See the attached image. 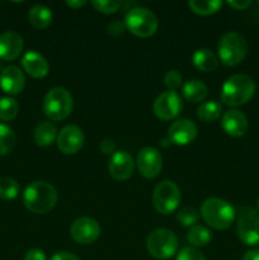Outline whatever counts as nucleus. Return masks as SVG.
I'll return each instance as SVG.
<instances>
[{"label": "nucleus", "instance_id": "18", "mask_svg": "<svg viewBox=\"0 0 259 260\" xmlns=\"http://www.w3.org/2000/svg\"><path fill=\"white\" fill-rule=\"evenodd\" d=\"M23 38L17 32L8 30L0 35V58L4 61L15 60L22 53Z\"/></svg>", "mask_w": 259, "mask_h": 260}, {"label": "nucleus", "instance_id": "39", "mask_svg": "<svg viewBox=\"0 0 259 260\" xmlns=\"http://www.w3.org/2000/svg\"><path fill=\"white\" fill-rule=\"evenodd\" d=\"M243 260H259V250L258 249H253L244 254Z\"/></svg>", "mask_w": 259, "mask_h": 260}, {"label": "nucleus", "instance_id": "40", "mask_svg": "<svg viewBox=\"0 0 259 260\" xmlns=\"http://www.w3.org/2000/svg\"><path fill=\"white\" fill-rule=\"evenodd\" d=\"M85 4H86L85 0H68V2H66V5L73 8V9H79V8L84 7Z\"/></svg>", "mask_w": 259, "mask_h": 260}, {"label": "nucleus", "instance_id": "42", "mask_svg": "<svg viewBox=\"0 0 259 260\" xmlns=\"http://www.w3.org/2000/svg\"><path fill=\"white\" fill-rule=\"evenodd\" d=\"M256 211L259 212V200H258V202H256Z\"/></svg>", "mask_w": 259, "mask_h": 260}, {"label": "nucleus", "instance_id": "41", "mask_svg": "<svg viewBox=\"0 0 259 260\" xmlns=\"http://www.w3.org/2000/svg\"><path fill=\"white\" fill-rule=\"evenodd\" d=\"M167 142H170V140H161V145L164 147H168V145L169 144H167Z\"/></svg>", "mask_w": 259, "mask_h": 260}, {"label": "nucleus", "instance_id": "17", "mask_svg": "<svg viewBox=\"0 0 259 260\" xmlns=\"http://www.w3.org/2000/svg\"><path fill=\"white\" fill-rule=\"evenodd\" d=\"M221 126L223 131L233 137H241L248 131V118L243 112L238 109H230L225 112L221 118Z\"/></svg>", "mask_w": 259, "mask_h": 260}, {"label": "nucleus", "instance_id": "11", "mask_svg": "<svg viewBox=\"0 0 259 260\" xmlns=\"http://www.w3.org/2000/svg\"><path fill=\"white\" fill-rule=\"evenodd\" d=\"M136 167L140 174L147 179H154L163 169V156L157 149L146 146L140 150L136 157Z\"/></svg>", "mask_w": 259, "mask_h": 260}, {"label": "nucleus", "instance_id": "27", "mask_svg": "<svg viewBox=\"0 0 259 260\" xmlns=\"http://www.w3.org/2000/svg\"><path fill=\"white\" fill-rule=\"evenodd\" d=\"M15 140L17 137L14 131L7 124L0 123V156L12 152L15 146Z\"/></svg>", "mask_w": 259, "mask_h": 260}, {"label": "nucleus", "instance_id": "1", "mask_svg": "<svg viewBox=\"0 0 259 260\" xmlns=\"http://www.w3.org/2000/svg\"><path fill=\"white\" fill-rule=\"evenodd\" d=\"M57 192L51 183L36 180L30 183L23 193V203L28 211L37 215H45L55 207Z\"/></svg>", "mask_w": 259, "mask_h": 260}, {"label": "nucleus", "instance_id": "35", "mask_svg": "<svg viewBox=\"0 0 259 260\" xmlns=\"http://www.w3.org/2000/svg\"><path fill=\"white\" fill-rule=\"evenodd\" d=\"M24 260H47V256L41 249H30L25 253Z\"/></svg>", "mask_w": 259, "mask_h": 260}, {"label": "nucleus", "instance_id": "3", "mask_svg": "<svg viewBox=\"0 0 259 260\" xmlns=\"http://www.w3.org/2000/svg\"><path fill=\"white\" fill-rule=\"evenodd\" d=\"M201 216L203 221L216 230H225L235 220V208L228 201L221 198H207L201 206Z\"/></svg>", "mask_w": 259, "mask_h": 260}, {"label": "nucleus", "instance_id": "2", "mask_svg": "<svg viewBox=\"0 0 259 260\" xmlns=\"http://www.w3.org/2000/svg\"><path fill=\"white\" fill-rule=\"evenodd\" d=\"M255 83L245 74H235L226 79L221 89V102L229 107L248 103L255 93Z\"/></svg>", "mask_w": 259, "mask_h": 260}, {"label": "nucleus", "instance_id": "38", "mask_svg": "<svg viewBox=\"0 0 259 260\" xmlns=\"http://www.w3.org/2000/svg\"><path fill=\"white\" fill-rule=\"evenodd\" d=\"M50 260H80L75 254L69 253V251H58V253L53 254Z\"/></svg>", "mask_w": 259, "mask_h": 260}, {"label": "nucleus", "instance_id": "14", "mask_svg": "<svg viewBox=\"0 0 259 260\" xmlns=\"http://www.w3.org/2000/svg\"><path fill=\"white\" fill-rule=\"evenodd\" d=\"M134 157L127 151H117L109 159L108 170L112 178L116 180H127L135 172Z\"/></svg>", "mask_w": 259, "mask_h": 260}, {"label": "nucleus", "instance_id": "7", "mask_svg": "<svg viewBox=\"0 0 259 260\" xmlns=\"http://www.w3.org/2000/svg\"><path fill=\"white\" fill-rule=\"evenodd\" d=\"M146 249L154 258L169 259L177 254L178 239L168 229H156L147 235Z\"/></svg>", "mask_w": 259, "mask_h": 260}, {"label": "nucleus", "instance_id": "9", "mask_svg": "<svg viewBox=\"0 0 259 260\" xmlns=\"http://www.w3.org/2000/svg\"><path fill=\"white\" fill-rule=\"evenodd\" d=\"M236 233L243 244L259 245V212L253 207L240 208L236 223Z\"/></svg>", "mask_w": 259, "mask_h": 260}, {"label": "nucleus", "instance_id": "22", "mask_svg": "<svg viewBox=\"0 0 259 260\" xmlns=\"http://www.w3.org/2000/svg\"><path fill=\"white\" fill-rule=\"evenodd\" d=\"M57 128L52 122H41L35 129V141L38 146H50L57 139Z\"/></svg>", "mask_w": 259, "mask_h": 260}, {"label": "nucleus", "instance_id": "16", "mask_svg": "<svg viewBox=\"0 0 259 260\" xmlns=\"http://www.w3.org/2000/svg\"><path fill=\"white\" fill-rule=\"evenodd\" d=\"M25 78L18 66L10 65L0 73V88L10 95L19 94L24 89Z\"/></svg>", "mask_w": 259, "mask_h": 260}, {"label": "nucleus", "instance_id": "25", "mask_svg": "<svg viewBox=\"0 0 259 260\" xmlns=\"http://www.w3.org/2000/svg\"><path fill=\"white\" fill-rule=\"evenodd\" d=\"M222 106L216 101H208L201 104L197 108V117L202 122H213L220 118Z\"/></svg>", "mask_w": 259, "mask_h": 260}, {"label": "nucleus", "instance_id": "15", "mask_svg": "<svg viewBox=\"0 0 259 260\" xmlns=\"http://www.w3.org/2000/svg\"><path fill=\"white\" fill-rule=\"evenodd\" d=\"M197 126L193 121L188 118H180L173 122L169 127L170 142L179 146H185L195 141L197 137Z\"/></svg>", "mask_w": 259, "mask_h": 260}, {"label": "nucleus", "instance_id": "34", "mask_svg": "<svg viewBox=\"0 0 259 260\" xmlns=\"http://www.w3.org/2000/svg\"><path fill=\"white\" fill-rule=\"evenodd\" d=\"M126 24L124 23L118 22V20H113L108 24V32L113 36H119L123 35L124 30H126Z\"/></svg>", "mask_w": 259, "mask_h": 260}, {"label": "nucleus", "instance_id": "36", "mask_svg": "<svg viewBox=\"0 0 259 260\" xmlns=\"http://www.w3.org/2000/svg\"><path fill=\"white\" fill-rule=\"evenodd\" d=\"M101 151L106 155H113L114 150H116V144H114L113 140L111 139H104L101 142Z\"/></svg>", "mask_w": 259, "mask_h": 260}, {"label": "nucleus", "instance_id": "12", "mask_svg": "<svg viewBox=\"0 0 259 260\" xmlns=\"http://www.w3.org/2000/svg\"><path fill=\"white\" fill-rule=\"evenodd\" d=\"M70 235L76 243L88 245L98 240L101 236V226L94 218L80 217L71 223Z\"/></svg>", "mask_w": 259, "mask_h": 260}, {"label": "nucleus", "instance_id": "13", "mask_svg": "<svg viewBox=\"0 0 259 260\" xmlns=\"http://www.w3.org/2000/svg\"><path fill=\"white\" fill-rule=\"evenodd\" d=\"M57 147L62 154L74 155L83 147L84 132L83 129L75 124H69L63 127L57 135Z\"/></svg>", "mask_w": 259, "mask_h": 260}, {"label": "nucleus", "instance_id": "37", "mask_svg": "<svg viewBox=\"0 0 259 260\" xmlns=\"http://www.w3.org/2000/svg\"><path fill=\"white\" fill-rule=\"evenodd\" d=\"M228 4L235 10H244L248 7H250L251 2L250 0H229Z\"/></svg>", "mask_w": 259, "mask_h": 260}, {"label": "nucleus", "instance_id": "29", "mask_svg": "<svg viewBox=\"0 0 259 260\" xmlns=\"http://www.w3.org/2000/svg\"><path fill=\"white\" fill-rule=\"evenodd\" d=\"M19 193V184L10 177L0 178V198L5 201L14 200Z\"/></svg>", "mask_w": 259, "mask_h": 260}, {"label": "nucleus", "instance_id": "20", "mask_svg": "<svg viewBox=\"0 0 259 260\" xmlns=\"http://www.w3.org/2000/svg\"><path fill=\"white\" fill-rule=\"evenodd\" d=\"M193 65L196 69L203 73H212L217 69L218 58L215 53L208 48H198L192 56Z\"/></svg>", "mask_w": 259, "mask_h": 260}, {"label": "nucleus", "instance_id": "5", "mask_svg": "<svg viewBox=\"0 0 259 260\" xmlns=\"http://www.w3.org/2000/svg\"><path fill=\"white\" fill-rule=\"evenodd\" d=\"M74 101L70 91L62 86L52 88L45 96L43 111L51 121H62L70 116Z\"/></svg>", "mask_w": 259, "mask_h": 260}, {"label": "nucleus", "instance_id": "8", "mask_svg": "<svg viewBox=\"0 0 259 260\" xmlns=\"http://www.w3.org/2000/svg\"><path fill=\"white\" fill-rule=\"evenodd\" d=\"M180 189L172 180H164L155 187L152 192V205L161 215L174 212L180 203Z\"/></svg>", "mask_w": 259, "mask_h": 260}, {"label": "nucleus", "instance_id": "4", "mask_svg": "<svg viewBox=\"0 0 259 260\" xmlns=\"http://www.w3.org/2000/svg\"><path fill=\"white\" fill-rule=\"evenodd\" d=\"M218 57L225 66L239 65L248 53V42L238 32H228L221 37L217 45Z\"/></svg>", "mask_w": 259, "mask_h": 260}, {"label": "nucleus", "instance_id": "26", "mask_svg": "<svg viewBox=\"0 0 259 260\" xmlns=\"http://www.w3.org/2000/svg\"><path fill=\"white\" fill-rule=\"evenodd\" d=\"M188 7L198 15H211L220 10V8L222 7V2L220 0H190L188 3Z\"/></svg>", "mask_w": 259, "mask_h": 260}, {"label": "nucleus", "instance_id": "28", "mask_svg": "<svg viewBox=\"0 0 259 260\" xmlns=\"http://www.w3.org/2000/svg\"><path fill=\"white\" fill-rule=\"evenodd\" d=\"M19 112V106L17 101L10 96L0 98V119L2 121H12Z\"/></svg>", "mask_w": 259, "mask_h": 260}, {"label": "nucleus", "instance_id": "10", "mask_svg": "<svg viewBox=\"0 0 259 260\" xmlns=\"http://www.w3.org/2000/svg\"><path fill=\"white\" fill-rule=\"evenodd\" d=\"M183 109V102L175 91H164L156 96L152 104L154 114L163 121H170L180 114Z\"/></svg>", "mask_w": 259, "mask_h": 260}, {"label": "nucleus", "instance_id": "24", "mask_svg": "<svg viewBox=\"0 0 259 260\" xmlns=\"http://www.w3.org/2000/svg\"><path fill=\"white\" fill-rule=\"evenodd\" d=\"M187 240L193 248H200V246H206L212 240V234L207 228L201 225H195L189 229L187 234Z\"/></svg>", "mask_w": 259, "mask_h": 260}, {"label": "nucleus", "instance_id": "23", "mask_svg": "<svg viewBox=\"0 0 259 260\" xmlns=\"http://www.w3.org/2000/svg\"><path fill=\"white\" fill-rule=\"evenodd\" d=\"M208 88L203 81L198 80V79H193V80L187 81L183 86V95L188 102L192 103H197V102H202L203 99L207 96Z\"/></svg>", "mask_w": 259, "mask_h": 260}, {"label": "nucleus", "instance_id": "19", "mask_svg": "<svg viewBox=\"0 0 259 260\" xmlns=\"http://www.w3.org/2000/svg\"><path fill=\"white\" fill-rule=\"evenodd\" d=\"M22 66L25 73L32 78H45L50 71L47 60L36 51H28L22 58Z\"/></svg>", "mask_w": 259, "mask_h": 260}, {"label": "nucleus", "instance_id": "30", "mask_svg": "<svg viewBox=\"0 0 259 260\" xmlns=\"http://www.w3.org/2000/svg\"><path fill=\"white\" fill-rule=\"evenodd\" d=\"M200 212L195 207H183L177 212V221L182 226L192 228L198 222Z\"/></svg>", "mask_w": 259, "mask_h": 260}, {"label": "nucleus", "instance_id": "32", "mask_svg": "<svg viewBox=\"0 0 259 260\" xmlns=\"http://www.w3.org/2000/svg\"><path fill=\"white\" fill-rule=\"evenodd\" d=\"M183 78L178 70H169L164 76V84L170 91H174L175 89L182 85Z\"/></svg>", "mask_w": 259, "mask_h": 260}, {"label": "nucleus", "instance_id": "43", "mask_svg": "<svg viewBox=\"0 0 259 260\" xmlns=\"http://www.w3.org/2000/svg\"><path fill=\"white\" fill-rule=\"evenodd\" d=\"M258 4H259V2H258Z\"/></svg>", "mask_w": 259, "mask_h": 260}, {"label": "nucleus", "instance_id": "6", "mask_svg": "<svg viewBox=\"0 0 259 260\" xmlns=\"http://www.w3.org/2000/svg\"><path fill=\"white\" fill-rule=\"evenodd\" d=\"M126 28L137 37L146 38L154 35L157 29V18L150 9L144 7L132 8L124 18Z\"/></svg>", "mask_w": 259, "mask_h": 260}, {"label": "nucleus", "instance_id": "31", "mask_svg": "<svg viewBox=\"0 0 259 260\" xmlns=\"http://www.w3.org/2000/svg\"><path fill=\"white\" fill-rule=\"evenodd\" d=\"M91 5L98 12L104 13V14H113L121 7V3L114 2V0H93Z\"/></svg>", "mask_w": 259, "mask_h": 260}, {"label": "nucleus", "instance_id": "33", "mask_svg": "<svg viewBox=\"0 0 259 260\" xmlns=\"http://www.w3.org/2000/svg\"><path fill=\"white\" fill-rule=\"evenodd\" d=\"M177 260H206V259L202 251L198 250L197 248L187 246V248H183L182 250L178 253Z\"/></svg>", "mask_w": 259, "mask_h": 260}, {"label": "nucleus", "instance_id": "21", "mask_svg": "<svg viewBox=\"0 0 259 260\" xmlns=\"http://www.w3.org/2000/svg\"><path fill=\"white\" fill-rule=\"evenodd\" d=\"M52 12L50 8L42 4H36L28 12V20L33 27L38 29H45L52 22Z\"/></svg>", "mask_w": 259, "mask_h": 260}]
</instances>
